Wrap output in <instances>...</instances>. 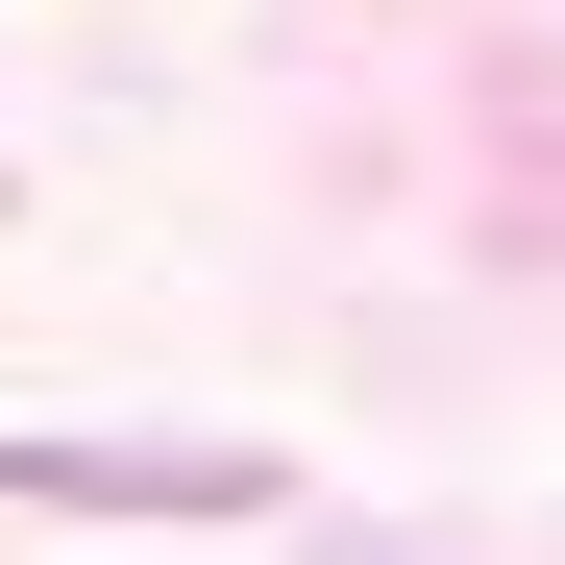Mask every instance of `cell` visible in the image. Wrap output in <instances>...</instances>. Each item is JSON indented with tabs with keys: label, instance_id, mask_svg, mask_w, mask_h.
Instances as JSON below:
<instances>
[{
	"label": "cell",
	"instance_id": "obj_1",
	"mask_svg": "<svg viewBox=\"0 0 565 565\" xmlns=\"http://www.w3.org/2000/svg\"><path fill=\"white\" fill-rule=\"evenodd\" d=\"M0 492H50V516H246L270 467H172V443H0Z\"/></svg>",
	"mask_w": 565,
	"mask_h": 565
}]
</instances>
